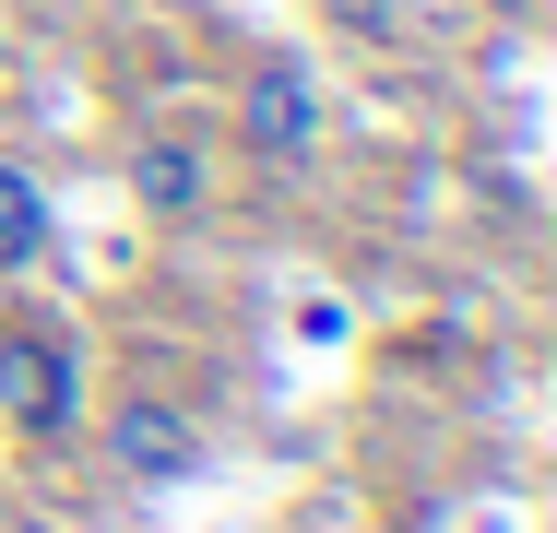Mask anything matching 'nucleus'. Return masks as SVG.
I'll return each instance as SVG.
<instances>
[{
	"mask_svg": "<svg viewBox=\"0 0 557 533\" xmlns=\"http://www.w3.org/2000/svg\"><path fill=\"white\" fill-rule=\"evenodd\" d=\"M237 119H249V142H261L273 166H309V154H321V84H309L297 60L249 72V107H237Z\"/></svg>",
	"mask_w": 557,
	"mask_h": 533,
	"instance_id": "obj_3",
	"label": "nucleus"
},
{
	"mask_svg": "<svg viewBox=\"0 0 557 533\" xmlns=\"http://www.w3.org/2000/svg\"><path fill=\"white\" fill-rule=\"evenodd\" d=\"M131 190L154 213H202V142H143L131 154Z\"/></svg>",
	"mask_w": 557,
	"mask_h": 533,
	"instance_id": "obj_4",
	"label": "nucleus"
},
{
	"mask_svg": "<svg viewBox=\"0 0 557 533\" xmlns=\"http://www.w3.org/2000/svg\"><path fill=\"white\" fill-rule=\"evenodd\" d=\"M108 462L131 474V486H178V474L202 462V426L143 392V404H119V416H108Z\"/></svg>",
	"mask_w": 557,
	"mask_h": 533,
	"instance_id": "obj_2",
	"label": "nucleus"
},
{
	"mask_svg": "<svg viewBox=\"0 0 557 533\" xmlns=\"http://www.w3.org/2000/svg\"><path fill=\"white\" fill-rule=\"evenodd\" d=\"M0 533H48V522H0Z\"/></svg>",
	"mask_w": 557,
	"mask_h": 533,
	"instance_id": "obj_7",
	"label": "nucleus"
},
{
	"mask_svg": "<svg viewBox=\"0 0 557 533\" xmlns=\"http://www.w3.org/2000/svg\"><path fill=\"white\" fill-rule=\"evenodd\" d=\"M344 24H356V36H392V24H404V0H333Z\"/></svg>",
	"mask_w": 557,
	"mask_h": 533,
	"instance_id": "obj_6",
	"label": "nucleus"
},
{
	"mask_svg": "<svg viewBox=\"0 0 557 533\" xmlns=\"http://www.w3.org/2000/svg\"><path fill=\"white\" fill-rule=\"evenodd\" d=\"M0 416L24 426V438H60V426L84 416V356L60 332H0Z\"/></svg>",
	"mask_w": 557,
	"mask_h": 533,
	"instance_id": "obj_1",
	"label": "nucleus"
},
{
	"mask_svg": "<svg viewBox=\"0 0 557 533\" xmlns=\"http://www.w3.org/2000/svg\"><path fill=\"white\" fill-rule=\"evenodd\" d=\"M24 261H48V190L24 166H0V273H24Z\"/></svg>",
	"mask_w": 557,
	"mask_h": 533,
	"instance_id": "obj_5",
	"label": "nucleus"
}]
</instances>
